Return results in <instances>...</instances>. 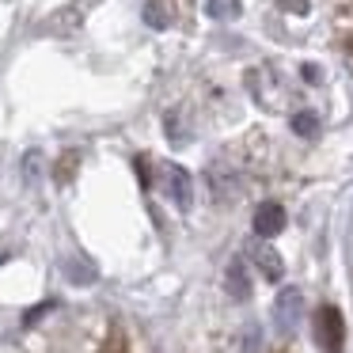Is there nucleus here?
<instances>
[{
	"mask_svg": "<svg viewBox=\"0 0 353 353\" xmlns=\"http://www.w3.org/2000/svg\"><path fill=\"white\" fill-rule=\"evenodd\" d=\"M292 130H296V133H304V137H312V133L319 130V118H315V114H307V110H304V114H296V118H292Z\"/></svg>",
	"mask_w": 353,
	"mask_h": 353,
	"instance_id": "9",
	"label": "nucleus"
},
{
	"mask_svg": "<svg viewBox=\"0 0 353 353\" xmlns=\"http://www.w3.org/2000/svg\"><path fill=\"white\" fill-rule=\"evenodd\" d=\"M315 342H319L323 353H342L345 345V319L338 307H319L315 312Z\"/></svg>",
	"mask_w": 353,
	"mask_h": 353,
	"instance_id": "1",
	"label": "nucleus"
},
{
	"mask_svg": "<svg viewBox=\"0 0 353 353\" xmlns=\"http://www.w3.org/2000/svg\"><path fill=\"white\" fill-rule=\"evenodd\" d=\"M281 228H285V209L277 205V201H266V205L254 213V236L270 239V236H277Z\"/></svg>",
	"mask_w": 353,
	"mask_h": 353,
	"instance_id": "4",
	"label": "nucleus"
},
{
	"mask_svg": "<svg viewBox=\"0 0 353 353\" xmlns=\"http://www.w3.org/2000/svg\"><path fill=\"white\" fill-rule=\"evenodd\" d=\"M224 281H228V292L232 300H247L251 296V277H247V266L243 262H228V274H224Z\"/></svg>",
	"mask_w": 353,
	"mask_h": 353,
	"instance_id": "6",
	"label": "nucleus"
},
{
	"mask_svg": "<svg viewBox=\"0 0 353 353\" xmlns=\"http://www.w3.org/2000/svg\"><path fill=\"white\" fill-rule=\"evenodd\" d=\"M168 194L179 209H190L194 201V186H190V175L183 168H168Z\"/></svg>",
	"mask_w": 353,
	"mask_h": 353,
	"instance_id": "5",
	"label": "nucleus"
},
{
	"mask_svg": "<svg viewBox=\"0 0 353 353\" xmlns=\"http://www.w3.org/2000/svg\"><path fill=\"white\" fill-rule=\"evenodd\" d=\"M247 254L254 259V266L262 270V277L266 281H281V274H285V262H281V254L270 247V239H254L251 247H247Z\"/></svg>",
	"mask_w": 353,
	"mask_h": 353,
	"instance_id": "3",
	"label": "nucleus"
},
{
	"mask_svg": "<svg viewBox=\"0 0 353 353\" xmlns=\"http://www.w3.org/2000/svg\"><path fill=\"white\" fill-rule=\"evenodd\" d=\"M304 315V296H300V289H281L274 300V319L281 330H292L296 327V319Z\"/></svg>",
	"mask_w": 353,
	"mask_h": 353,
	"instance_id": "2",
	"label": "nucleus"
},
{
	"mask_svg": "<svg viewBox=\"0 0 353 353\" xmlns=\"http://www.w3.org/2000/svg\"><path fill=\"white\" fill-rule=\"evenodd\" d=\"M65 274H69L72 281H92L95 270H88V262H69V270H65Z\"/></svg>",
	"mask_w": 353,
	"mask_h": 353,
	"instance_id": "10",
	"label": "nucleus"
},
{
	"mask_svg": "<svg viewBox=\"0 0 353 353\" xmlns=\"http://www.w3.org/2000/svg\"><path fill=\"white\" fill-rule=\"evenodd\" d=\"M209 16H213V19L239 16V0H209Z\"/></svg>",
	"mask_w": 353,
	"mask_h": 353,
	"instance_id": "7",
	"label": "nucleus"
},
{
	"mask_svg": "<svg viewBox=\"0 0 353 353\" xmlns=\"http://www.w3.org/2000/svg\"><path fill=\"white\" fill-rule=\"evenodd\" d=\"M145 19H148V27H168V8H163L160 0H148V4H145Z\"/></svg>",
	"mask_w": 353,
	"mask_h": 353,
	"instance_id": "8",
	"label": "nucleus"
}]
</instances>
